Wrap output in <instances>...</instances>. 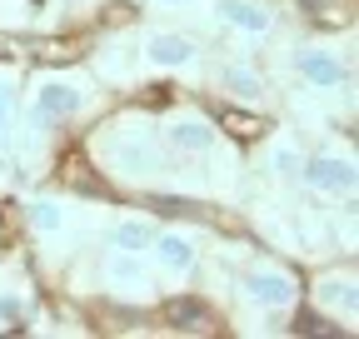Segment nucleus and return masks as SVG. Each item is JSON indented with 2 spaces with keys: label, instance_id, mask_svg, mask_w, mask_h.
Wrapping results in <instances>:
<instances>
[{
  "label": "nucleus",
  "instance_id": "1",
  "mask_svg": "<svg viewBox=\"0 0 359 339\" xmlns=\"http://www.w3.org/2000/svg\"><path fill=\"white\" fill-rule=\"evenodd\" d=\"M245 289H250V300L264 305V310H285V305H294V279L280 275V270H255V275L245 279Z\"/></svg>",
  "mask_w": 359,
  "mask_h": 339
},
{
  "label": "nucleus",
  "instance_id": "2",
  "mask_svg": "<svg viewBox=\"0 0 359 339\" xmlns=\"http://www.w3.org/2000/svg\"><path fill=\"white\" fill-rule=\"evenodd\" d=\"M304 180L314 190H330V195H349L354 190V165L349 160H334V155H320L304 165Z\"/></svg>",
  "mask_w": 359,
  "mask_h": 339
},
{
  "label": "nucleus",
  "instance_id": "3",
  "mask_svg": "<svg viewBox=\"0 0 359 339\" xmlns=\"http://www.w3.org/2000/svg\"><path fill=\"white\" fill-rule=\"evenodd\" d=\"M165 319H170V329H180V334H210V329H215V314H210L205 300H170V305H165Z\"/></svg>",
  "mask_w": 359,
  "mask_h": 339
},
{
  "label": "nucleus",
  "instance_id": "4",
  "mask_svg": "<svg viewBox=\"0 0 359 339\" xmlns=\"http://www.w3.org/2000/svg\"><path fill=\"white\" fill-rule=\"evenodd\" d=\"M219 135H230L235 145H250L264 135V115L259 110H245V105H224L219 110Z\"/></svg>",
  "mask_w": 359,
  "mask_h": 339
},
{
  "label": "nucleus",
  "instance_id": "5",
  "mask_svg": "<svg viewBox=\"0 0 359 339\" xmlns=\"http://www.w3.org/2000/svg\"><path fill=\"white\" fill-rule=\"evenodd\" d=\"M80 105H85V95L75 90V85H65V80L40 85V120H70Z\"/></svg>",
  "mask_w": 359,
  "mask_h": 339
},
{
  "label": "nucleus",
  "instance_id": "6",
  "mask_svg": "<svg viewBox=\"0 0 359 339\" xmlns=\"http://www.w3.org/2000/svg\"><path fill=\"white\" fill-rule=\"evenodd\" d=\"M219 20L224 25H235V30H245V35H264L269 30V15L255 6V0H219Z\"/></svg>",
  "mask_w": 359,
  "mask_h": 339
},
{
  "label": "nucleus",
  "instance_id": "7",
  "mask_svg": "<svg viewBox=\"0 0 359 339\" xmlns=\"http://www.w3.org/2000/svg\"><path fill=\"white\" fill-rule=\"evenodd\" d=\"M299 75L309 80V85H339V80H349V70L334 60V55H325V50H299Z\"/></svg>",
  "mask_w": 359,
  "mask_h": 339
},
{
  "label": "nucleus",
  "instance_id": "8",
  "mask_svg": "<svg viewBox=\"0 0 359 339\" xmlns=\"http://www.w3.org/2000/svg\"><path fill=\"white\" fill-rule=\"evenodd\" d=\"M210 140H215V135H210L205 120H175V125H170V145L185 150V155H205Z\"/></svg>",
  "mask_w": 359,
  "mask_h": 339
},
{
  "label": "nucleus",
  "instance_id": "9",
  "mask_svg": "<svg viewBox=\"0 0 359 339\" xmlns=\"http://www.w3.org/2000/svg\"><path fill=\"white\" fill-rule=\"evenodd\" d=\"M150 60L155 65H190L195 60V40H185V35H155L150 40Z\"/></svg>",
  "mask_w": 359,
  "mask_h": 339
},
{
  "label": "nucleus",
  "instance_id": "10",
  "mask_svg": "<svg viewBox=\"0 0 359 339\" xmlns=\"http://www.w3.org/2000/svg\"><path fill=\"white\" fill-rule=\"evenodd\" d=\"M155 249H160V260L170 270H190L195 265V244L185 235H155Z\"/></svg>",
  "mask_w": 359,
  "mask_h": 339
},
{
  "label": "nucleus",
  "instance_id": "11",
  "mask_svg": "<svg viewBox=\"0 0 359 339\" xmlns=\"http://www.w3.org/2000/svg\"><path fill=\"white\" fill-rule=\"evenodd\" d=\"M320 305H325V310H344V314H354V305H359L354 279H325V284H320Z\"/></svg>",
  "mask_w": 359,
  "mask_h": 339
},
{
  "label": "nucleus",
  "instance_id": "12",
  "mask_svg": "<svg viewBox=\"0 0 359 339\" xmlns=\"http://www.w3.org/2000/svg\"><path fill=\"white\" fill-rule=\"evenodd\" d=\"M30 55L45 65H70L85 55V40H45V46H30Z\"/></svg>",
  "mask_w": 359,
  "mask_h": 339
},
{
  "label": "nucleus",
  "instance_id": "13",
  "mask_svg": "<svg viewBox=\"0 0 359 339\" xmlns=\"http://www.w3.org/2000/svg\"><path fill=\"white\" fill-rule=\"evenodd\" d=\"M120 249H130V254H145L150 244H155V230L150 225H140V220H125V225H115V235H110Z\"/></svg>",
  "mask_w": 359,
  "mask_h": 339
},
{
  "label": "nucleus",
  "instance_id": "14",
  "mask_svg": "<svg viewBox=\"0 0 359 339\" xmlns=\"http://www.w3.org/2000/svg\"><path fill=\"white\" fill-rule=\"evenodd\" d=\"M224 90L230 95H240V100H259V75L255 70H245V65H224Z\"/></svg>",
  "mask_w": 359,
  "mask_h": 339
},
{
  "label": "nucleus",
  "instance_id": "15",
  "mask_svg": "<svg viewBox=\"0 0 359 339\" xmlns=\"http://www.w3.org/2000/svg\"><path fill=\"white\" fill-rule=\"evenodd\" d=\"M299 11L314 15L325 30H339V20H344V6H339V0H299Z\"/></svg>",
  "mask_w": 359,
  "mask_h": 339
},
{
  "label": "nucleus",
  "instance_id": "16",
  "mask_svg": "<svg viewBox=\"0 0 359 339\" xmlns=\"http://www.w3.org/2000/svg\"><path fill=\"white\" fill-rule=\"evenodd\" d=\"M60 175H65V180H70L80 195H100V180L85 170V160H65V165H60Z\"/></svg>",
  "mask_w": 359,
  "mask_h": 339
},
{
  "label": "nucleus",
  "instance_id": "17",
  "mask_svg": "<svg viewBox=\"0 0 359 339\" xmlns=\"http://www.w3.org/2000/svg\"><path fill=\"white\" fill-rule=\"evenodd\" d=\"M115 160H120V170H130V175H145V170H155V155L140 145V150H130V140H125V150H115Z\"/></svg>",
  "mask_w": 359,
  "mask_h": 339
},
{
  "label": "nucleus",
  "instance_id": "18",
  "mask_svg": "<svg viewBox=\"0 0 359 339\" xmlns=\"http://www.w3.org/2000/svg\"><path fill=\"white\" fill-rule=\"evenodd\" d=\"M294 334H339V324H330V319H320V314L299 310V314H294Z\"/></svg>",
  "mask_w": 359,
  "mask_h": 339
},
{
  "label": "nucleus",
  "instance_id": "19",
  "mask_svg": "<svg viewBox=\"0 0 359 339\" xmlns=\"http://www.w3.org/2000/svg\"><path fill=\"white\" fill-rule=\"evenodd\" d=\"M110 275H115L120 284H140V289H145V270H140V265H135V260H120V265H115Z\"/></svg>",
  "mask_w": 359,
  "mask_h": 339
},
{
  "label": "nucleus",
  "instance_id": "20",
  "mask_svg": "<svg viewBox=\"0 0 359 339\" xmlns=\"http://www.w3.org/2000/svg\"><path fill=\"white\" fill-rule=\"evenodd\" d=\"M30 215H35L40 230H60V205H35Z\"/></svg>",
  "mask_w": 359,
  "mask_h": 339
},
{
  "label": "nucleus",
  "instance_id": "21",
  "mask_svg": "<svg viewBox=\"0 0 359 339\" xmlns=\"http://www.w3.org/2000/svg\"><path fill=\"white\" fill-rule=\"evenodd\" d=\"M20 314H25V305L15 300V294H0V324H15Z\"/></svg>",
  "mask_w": 359,
  "mask_h": 339
},
{
  "label": "nucleus",
  "instance_id": "22",
  "mask_svg": "<svg viewBox=\"0 0 359 339\" xmlns=\"http://www.w3.org/2000/svg\"><path fill=\"white\" fill-rule=\"evenodd\" d=\"M11 95H15V85H11V80H0V130L11 125Z\"/></svg>",
  "mask_w": 359,
  "mask_h": 339
},
{
  "label": "nucleus",
  "instance_id": "23",
  "mask_svg": "<svg viewBox=\"0 0 359 339\" xmlns=\"http://www.w3.org/2000/svg\"><path fill=\"white\" fill-rule=\"evenodd\" d=\"M170 6H175V0H170ZM180 6H185V0H180Z\"/></svg>",
  "mask_w": 359,
  "mask_h": 339
}]
</instances>
